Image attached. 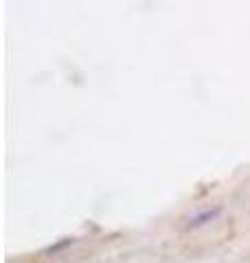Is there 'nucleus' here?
Returning <instances> with one entry per match:
<instances>
[{
  "label": "nucleus",
  "instance_id": "1",
  "mask_svg": "<svg viewBox=\"0 0 250 263\" xmlns=\"http://www.w3.org/2000/svg\"><path fill=\"white\" fill-rule=\"evenodd\" d=\"M222 213V206H213V209H204V211H198L193 213L191 217H187V228H198V226H204V224H211V221L218 217Z\"/></svg>",
  "mask_w": 250,
  "mask_h": 263
}]
</instances>
